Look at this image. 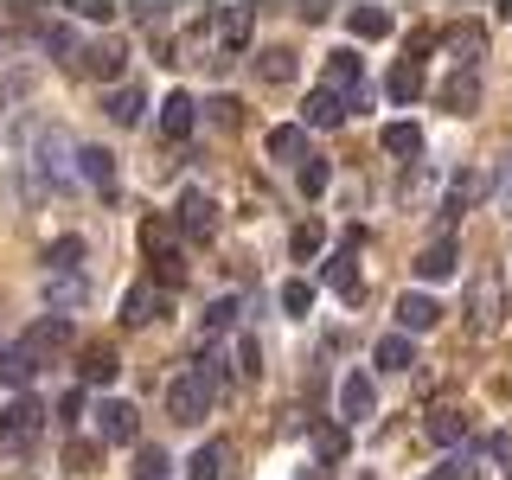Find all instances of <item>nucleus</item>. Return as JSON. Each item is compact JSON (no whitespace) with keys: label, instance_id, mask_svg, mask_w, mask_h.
<instances>
[{"label":"nucleus","instance_id":"1","mask_svg":"<svg viewBox=\"0 0 512 480\" xmlns=\"http://www.w3.org/2000/svg\"><path fill=\"white\" fill-rule=\"evenodd\" d=\"M39 429H45V404L39 397H13L7 410H0V448H7V455H26L32 442H39Z\"/></svg>","mask_w":512,"mask_h":480},{"label":"nucleus","instance_id":"2","mask_svg":"<svg viewBox=\"0 0 512 480\" xmlns=\"http://www.w3.org/2000/svg\"><path fill=\"white\" fill-rule=\"evenodd\" d=\"M212 384H205L199 372H186V378H173L167 384V416L173 423H205V416H212Z\"/></svg>","mask_w":512,"mask_h":480},{"label":"nucleus","instance_id":"3","mask_svg":"<svg viewBox=\"0 0 512 480\" xmlns=\"http://www.w3.org/2000/svg\"><path fill=\"white\" fill-rule=\"evenodd\" d=\"M173 224H180V237H192V244H212L218 237V205L205 199L199 186H186L180 205H173Z\"/></svg>","mask_w":512,"mask_h":480},{"label":"nucleus","instance_id":"4","mask_svg":"<svg viewBox=\"0 0 512 480\" xmlns=\"http://www.w3.org/2000/svg\"><path fill=\"white\" fill-rule=\"evenodd\" d=\"M365 416H378V384H372V372H346L340 378V423H365Z\"/></svg>","mask_w":512,"mask_h":480},{"label":"nucleus","instance_id":"5","mask_svg":"<svg viewBox=\"0 0 512 480\" xmlns=\"http://www.w3.org/2000/svg\"><path fill=\"white\" fill-rule=\"evenodd\" d=\"M20 346H26L32 359L45 365V359H52V352H64V346H71V320H64V314H45V320H32Z\"/></svg>","mask_w":512,"mask_h":480},{"label":"nucleus","instance_id":"6","mask_svg":"<svg viewBox=\"0 0 512 480\" xmlns=\"http://www.w3.org/2000/svg\"><path fill=\"white\" fill-rule=\"evenodd\" d=\"M442 320L436 295H423V288H410V295H397V333H429Z\"/></svg>","mask_w":512,"mask_h":480},{"label":"nucleus","instance_id":"7","mask_svg":"<svg viewBox=\"0 0 512 480\" xmlns=\"http://www.w3.org/2000/svg\"><path fill=\"white\" fill-rule=\"evenodd\" d=\"M135 429H141V416H135V404H122V397H109V404L96 410V436L103 442H135Z\"/></svg>","mask_w":512,"mask_h":480},{"label":"nucleus","instance_id":"8","mask_svg":"<svg viewBox=\"0 0 512 480\" xmlns=\"http://www.w3.org/2000/svg\"><path fill=\"white\" fill-rule=\"evenodd\" d=\"M77 173H84L103 199H116V154L109 148H77Z\"/></svg>","mask_w":512,"mask_h":480},{"label":"nucleus","instance_id":"9","mask_svg":"<svg viewBox=\"0 0 512 480\" xmlns=\"http://www.w3.org/2000/svg\"><path fill=\"white\" fill-rule=\"evenodd\" d=\"M455 269H461V244H455V237H442V244H429L423 256H416V276H423V282H448Z\"/></svg>","mask_w":512,"mask_h":480},{"label":"nucleus","instance_id":"10","mask_svg":"<svg viewBox=\"0 0 512 480\" xmlns=\"http://www.w3.org/2000/svg\"><path fill=\"white\" fill-rule=\"evenodd\" d=\"M160 128H167V135H173V141H186V135H192V128H199V103H192V96H186V90H173V96H167V103H160Z\"/></svg>","mask_w":512,"mask_h":480},{"label":"nucleus","instance_id":"11","mask_svg":"<svg viewBox=\"0 0 512 480\" xmlns=\"http://www.w3.org/2000/svg\"><path fill=\"white\" fill-rule=\"evenodd\" d=\"M148 320H160V288L154 282H135L122 295V327H148Z\"/></svg>","mask_w":512,"mask_h":480},{"label":"nucleus","instance_id":"12","mask_svg":"<svg viewBox=\"0 0 512 480\" xmlns=\"http://www.w3.org/2000/svg\"><path fill=\"white\" fill-rule=\"evenodd\" d=\"M384 96H391V103H416V96H423V64H416V58H397L391 77H384Z\"/></svg>","mask_w":512,"mask_h":480},{"label":"nucleus","instance_id":"13","mask_svg":"<svg viewBox=\"0 0 512 480\" xmlns=\"http://www.w3.org/2000/svg\"><path fill=\"white\" fill-rule=\"evenodd\" d=\"M84 295H90V282L77 276V269H58V276H45V301H52V314H58V308H84Z\"/></svg>","mask_w":512,"mask_h":480},{"label":"nucleus","instance_id":"14","mask_svg":"<svg viewBox=\"0 0 512 480\" xmlns=\"http://www.w3.org/2000/svg\"><path fill=\"white\" fill-rule=\"evenodd\" d=\"M378 148L391 154V160H416V154H423V128H416V122H384Z\"/></svg>","mask_w":512,"mask_h":480},{"label":"nucleus","instance_id":"15","mask_svg":"<svg viewBox=\"0 0 512 480\" xmlns=\"http://www.w3.org/2000/svg\"><path fill=\"white\" fill-rule=\"evenodd\" d=\"M301 116H308V128H340L352 109H346V96H333V90H314L308 103H301Z\"/></svg>","mask_w":512,"mask_h":480},{"label":"nucleus","instance_id":"16","mask_svg":"<svg viewBox=\"0 0 512 480\" xmlns=\"http://www.w3.org/2000/svg\"><path fill=\"white\" fill-rule=\"evenodd\" d=\"M116 372H122V359H116V346H84V365H77V378L84 384H116Z\"/></svg>","mask_w":512,"mask_h":480},{"label":"nucleus","instance_id":"17","mask_svg":"<svg viewBox=\"0 0 512 480\" xmlns=\"http://www.w3.org/2000/svg\"><path fill=\"white\" fill-rule=\"evenodd\" d=\"M372 365L378 372H410L416 365V346H410V333H384L378 352H372Z\"/></svg>","mask_w":512,"mask_h":480},{"label":"nucleus","instance_id":"18","mask_svg":"<svg viewBox=\"0 0 512 480\" xmlns=\"http://www.w3.org/2000/svg\"><path fill=\"white\" fill-rule=\"evenodd\" d=\"M250 32H256V7H224V13H218V39L231 45V52H244Z\"/></svg>","mask_w":512,"mask_h":480},{"label":"nucleus","instance_id":"19","mask_svg":"<svg viewBox=\"0 0 512 480\" xmlns=\"http://www.w3.org/2000/svg\"><path fill=\"white\" fill-rule=\"evenodd\" d=\"M122 58H128L122 45H116V39H103V45H90V52L77 58V64H84L90 77H103V84H116V77H122Z\"/></svg>","mask_w":512,"mask_h":480},{"label":"nucleus","instance_id":"20","mask_svg":"<svg viewBox=\"0 0 512 480\" xmlns=\"http://www.w3.org/2000/svg\"><path fill=\"white\" fill-rule=\"evenodd\" d=\"M474 103H480V77H474V71H455V77H442V109L468 116Z\"/></svg>","mask_w":512,"mask_h":480},{"label":"nucleus","instance_id":"21","mask_svg":"<svg viewBox=\"0 0 512 480\" xmlns=\"http://www.w3.org/2000/svg\"><path fill=\"white\" fill-rule=\"evenodd\" d=\"M346 448H352L346 423H314V461H320V468H333V461H346Z\"/></svg>","mask_w":512,"mask_h":480},{"label":"nucleus","instance_id":"22","mask_svg":"<svg viewBox=\"0 0 512 480\" xmlns=\"http://www.w3.org/2000/svg\"><path fill=\"white\" fill-rule=\"evenodd\" d=\"M500 308H506V288L493 276L474 282V327H500Z\"/></svg>","mask_w":512,"mask_h":480},{"label":"nucleus","instance_id":"23","mask_svg":"<svg viewBox=\"0 0 512 480\" xmlns=\"http://www.w3.org/2000/svg\"><path fill=\"white\" fill-rule=\"evenodd\" d=\"M103 109H109V116H116L122 128H135L141 116H148V96H141V84H122V90H109V103H103Z\"/></svg>","mask_w":512,"mask_h":480},{"label":"nucleus","instance_id":"24","mask_svg":"<svg viewBox=\"0 0 512 480\" xmlns=\"http://www.w3.org/2000/svg\"><path fill=\"white\" fill-rule=\"evenodd\" d=\"M269 160H308V135H301L295 122H282V128H269Z\"/></svg>","mask_w":512,"mask_h":480},{"label":"nucleus","instance_id":"25","mask_svg":"<svg viewBox=\"0 0 512 480\" xmlns=\"http://www.w3.org/2000/svg\"><path fill=\"white\" fill-rule=\"evenodd\" d=\"M224 461H231V448H224V442H205L199 455L186 461V480H224Z\"/></svg>","mask_w":512,"mask_h":480},{"label":"nucleus","instance_id":"26","mask_svg":"<svg viewBox=\"0 0 512 480\" xmlns=\"http://www.w3.org/2000/svg\"><path fill=\"white\" fill-rule=\"evenodd\" d=\"M32 372H39V359H32L26 346H7V352H0V378H7L13 391H26V384H32Z\"/></svg>","mask_w":512,"mask_h":480},{"label":"nucleus","instance_id":"27","mask_svg":"<svg viewBox=\"0 0 512 480\" xmlns=\"http://www.w3.org/2000/svg\"><path fill=\"white\" fill-rule=\"evenodd\" d=\"M320 282H327L333 295H359V269H352V256L340 250L333 263H320Z\"/></svg>","mask_w":512,"mask_h":480},{"label":"nucleus","instance_id":"28","mask_svg":"<svg viewBox=\"0 0 512 480\" xmlns=\"http://www.w3.org/2000/svg\"><path fill=\"white\" fill-rule=\"evenodd\" d=\"M346 26H352V39H384V32H391V13L384 7H352Z\"/></svg>","mask_w":512,"mask_h":480},{"label":"nucleus","instance_id":"29","mask_svg":"<svg viewBox=\"0 0 512 480\" xmlns=\"http://www.w3.org/2000/svg\"><path fill=\"white\" fill-rule=\"evenodd\" d=\"M320 250H327V231H320L314 218H308V224H295V237H288V256H295V263H314Z\"/></svg>","mask_w":512,"mask_h":480},{"label":"nucleus","instance_id":"30","mask_svg":"<svg viewBox=\"0 0 512 480\" xmlns=\"http://www.w3.org/2000/svg\"><path fill=\"white\" fill-rule=\"evenodd\" d=\"M461 436H468V416H461V410H436V416H429V442L455 448Z\"/></svg>","mask_w":512,"mask_h":480},{"label":"nucleus","instance_id":"31","mask_svg":"<svg viewBox=\"0 0 512 480\" xmlns=\"http://www.w3.org/2000/svg\"><path fill=\"white\" fill-rule=\"evenodd\" d=\"M167 468H173V461H167V448L141 442V448H135V468H128V474H135V480H167Z\"/></svg>","mask_w":512,"mask_h":480},{"label":"nucleus","instance_id":"32","mask_svg":"<svg viewBox=\"0 0 512 480\" xmlns=\"http://www.w3.org/2000/svg\"><path fill=\"white\" fill-rule=\"evenodd\" d=\"M352 84H359V52H333V58H327V90L340 96V90H352Z\"/></svg>","mask_w":512,"mask_h":480},{"label":"nucleus","instance_id":"33","mask_svg":"<svg viewBox=\"0 0 512 480\" xmlns=\"http://www.w3.org/2000/svg\"><path fill=\"white\" fill-rule=\"evenodd\" d=\"M295 180H301V192H308V199H320V192L333 186V167H327L320 154H308V160H301V173H295Z\"/></svg>","mask_w":512,"mask_h":480},{"label":"nucleus","instance_id":"34","mask_svg":"<svg viewBox=\"0 0 512 480\" xmlns=\"http://www.w3.org/2000/svg\"><path fill=\"white\" fill-rule=\"evenodd\" d=\"M141 250H148V263H154V256H167L173 250V224L167 218H141Z\"/></svg>","mask_w":512,"mask_h":480},{"label":"nucleus","instance_id":"35","mask_svg":"<svg viewBox=\"0 0 512 480\" xmlns=\"http://www.w3.org/2000/svg\"><path fill=\"white\" fill-rule=\"evenodd\" d=\"M448 45H455V52H461V64L474 71V58L487 52V32H480V26H455V32H448Z\"/></svg>","mask_w":512,"mask_h":480},{"label":"nucleus","instance_id":"36","mask_svg":"<svg viewBox=\"0 0 512 480\" xmlns=\"http://www.w3.org/2000/svg\"><path fill=\"white\" fill-rule=\"evenodd\" d=\"M256 77H263V84H288V77H295V58H288V52H263V58H256Z\"/></svg>","mask_w":512,"mask_h":480},{"label":"nucleus","instance_id":"37","mask_svg":"<svg viewBox=\"0 0 512 480\" xmlns=\"http://www.w3.org/2000/svg\"><path fill=\"white\" fill-rule=\"evenodd\" d=\"M77 256H84V237H58V244L45 250V269H52V276L58 269H77Z\"/></svg>","mask_w":512,"mask_h":480},{"label":"nucleus","instance_id":"38","mask_svg":"<svg viewBox=\"0 0 512 480\" xmlns=\"http://www.w3.org/2000/svg\"><path fill=\"white\" fill-rule=\"evenodd\" d=\"M154 282H160V288H180V282H186V250L154 256Z\"/></svg>","mask_w":512,"mask_h":480},{"label":"nucleus","instance_id":"39","mask_svg":"<svg viewBox=\"0 0 512 480\" xmlns=\"http://www.w3.org/2000/svg\"><path fill=\"white\" fill-rule=\"evenodd\" d=\"M39 45H45V52H52V58H71V52H77V32L52 20V26H39Z\"/></svg>","mask_w":512,"mask_h":480},{"label":"nucleus","instance_id":"40","mask_svg":"<svg viewBox=\"0 0 512 480\" xmlns=\"http://www.w3.org/2000/svg\"><path fill=\"white\" fill-rule=\"evenodd\" d=\"M308 308H314V288H308V282H282V314L301 320Z\"/></svg>","mask_w":512,"mask_h":480},{"label":"nucleus","instance_id":"41","mask_svg":"<svg viewBox=\"0 0 512 480\" xmlns=\"http://www.w3.org/2000/svg\"><path fill=\"white\" fill-rule=\"evenodd\" d=\"M237 378H263V346H256V340H237Z\"/></svg>","mask_w":512,"mask_h":480},{"label":"nucleus","instance_id":"42","mask_svg":"<svg viewBox=\"0 0 512 480\" xmlns=\"http://www.w3.org/2000/svg\"><path fill=\"white\" fill-rule=\"evenodd\" d=\"M96 455H103V442H71V448H64V468L90 474V468H96Z\"/></svg>","mask_w":512,"mask_h":480},{"label":"nucleus","instance_id":"43","mask_svg":"<svg viewBox=\"0 0 512 480\" xmlns=\"http://www.w3.org/2000/svg\"><path fill=\"white\" fill-rule=\"evenodd\" d=\"M429 480H474V461L468 455H448L442 468H429Z\"/></svg>","mask_w":512,"mask_h":480},{"label":"nucleus","instance_id":"44","mask_svg":"<svg viewBox=\"0 0 512 480\" xmlns=\"http://www.w3.org/2000/svg\"><path fill=\"white\" fill-rule=\"evenodd\" d=\"M231 320H237V301H218V308L205 314V333H224V327H231Z\"/></svg>","mask_w":512,"mask_h":480},{"label":"nucleus","instance_id":"45","mask_svg":"<svg viewBox=\"0 0 512 480\" xmlns=\"http://www.w3.org/2000/svg\"><path fill=\"white\" fill-rule=\"evenodd\" d=\"M58 416H64V423H77V416H84V384H77V391H64V404H58Z\"/></svg>","mask_w":512,"mask_h":480},{"label":"nucleus","instance_id":"46","mask_svg":"<svg viewBox=\"0 0 512 480\" xmlns=\"http://www.w3.org/2000/svg\"><path fill=\"white\" fill-rule=\"evenodd\" d=\"M493 192H500V199H512V154L493 167Z\"/></svg>","mask_w":512,"mask_h":480},{"label":"nucleus","instance_id":"47","mask_svg":"<svg viewBox=\"0 0 512 480\" xmlns=\"http://www.w3.org/2000/svg\"><path fill=\"white\" fill-rule=\"evenodd\" d=\"M487 455L500 461V468H512V436H493V442H487Z\"/></svg>","mask_w":512,"mask_h":480}]
</instances>
